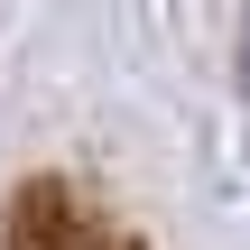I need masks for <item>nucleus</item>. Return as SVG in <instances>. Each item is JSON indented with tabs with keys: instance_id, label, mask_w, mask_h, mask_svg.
Returning <instances> with one entry per match:
<instances>
[{
	"instance_id": "f257e3e1",
	"label": "nucleus",
	"mask_w": 250,
	"mask_h": 250,
	"mask_svg": "<svg viewBox=\"0 0 250 250\" xmlns=\"http://www.w3.org/2000/svg\"><path fill=\"white\" fill-rule=\"evenodd\" d=\"M0 250H139L121 223H102L74 186H28L19 213H9V241Z\"/></svg>"
},
{
	"instance_id": "f03ea898",
	"label": "nucleus",
	"mask_w": 250,
	"mask_h": 250,
	"mask_svg": "<svg viewBox=\"0 0 250 250\" xmlns=\"http://www.w3.org/2000/svg\"><path fill=\"white\" fill-rule=\"evenodd\" d=\"M241 93H250V19H241Z\"/></svg>"
}]
</instances>
